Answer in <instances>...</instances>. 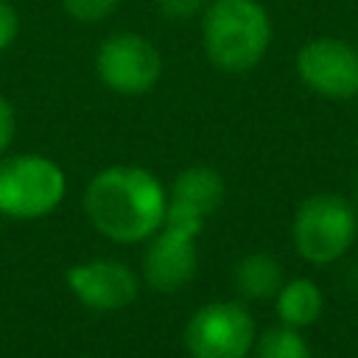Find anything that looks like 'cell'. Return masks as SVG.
Instances as JSON below:
<instances>
[{
    "label": "cell",
    "instance_id": "1",
    "mask_svg": "<svg viewBox=\"0 0 358 358\" xmlns=\"http://www.w3.org/2000/svg\"><path fill=\"white\" fill-rule=\"evenodd\" d=\"M168 196L159 179L137 165H112L95 173L84 190L90 224L109 241H148L165 221Z\"/></svg>",
    "mask_w": 358,
    "mask_h": 358
},
{
    "label": "cell",
    "instance_id": "2",
    "mask_svg": "<svg viewBox=\"0 0 358 358\" xmlns=\"http://www.w3.org/2000/svg\"><path fill=\"white\" fill-rule=\"evenodd\" d=\"M271 17L260 0H210L201 11V48L224 73H249L271 48Z\"/></svg>",
    "mask_w": 358,
    "mask_h": 358
},
{
    "label": "cell",
    "instance_id": "3",
    "mask_svg": "<svg viewBox=\"0 0 358 358\" xmlns=\"http://www.w3.org/2000/svg\"><path fill=\"white\" fill-rule=\"evenodd\" d=\"M67 190L64 171L42 154H17L0 162V213L8 218H42Z\"/></svg>",
    "mask_w": 358,
    "mask_h": 358
},
{
    "label": "cell",
    "instance_id": "4",
    "mask_svg": "<svg viewBox=\"0 0 358 358\" xmlns=\"http://www.w3.org/2000/svg\"><path fill=\"white\" fill-rule=\"evenodd\" d=\"M204 229V218L168 204L162 227L151 235V246L145 252V280L154 291L173 294L182 285H187L196 274L199 252H196V238Z\"/></svg>",
    "mask_w": 358,
    "mask_h": 358
},
{
    "label": "cell",
    "instance_id": "5",
    "mask_svg": "<svg viewBox=\"0 0 358 358\" xmlns=\"http://www.w3.org/2000/svg\"><path fill=\"white\" fill-rule=\"evenodd\" d=\"M355 238V210L333 193L305 199L294 215V246L310 263L338 260Z\"/></svg>",
    "mask_w": 358,
    "mask_h": 358
},
{
    "label": "cell",
    "instance_id": "6",
    "mask_svg": "<svg viewBox=\"0 0 358 358\" xmlns=\"http://www.w3.org/2000/svg\"><path fill=\"white\" fill-rule=\"evenodd\" d=\"M95 70L103 87L117 95H143L162 76V56L154 42L134 31L112 34L95 53Z\"/></svg>",
    "mask_w": 358,
    "mask_h": 358
},
{
    "label": "cell",
    "instance_id": "7",
    "mask_svg": "<svg viewBox=\"0 0 358 358\" xmlns=\"http://www.w3.org/2000/svg\"><path fill=\"white\" fill-rule=\"evenodd\" d=\"M255 344V322L241 302H210L185 327L190 358H246Z\"/></svg>",
    "mask_w": 358,
    "mask_h": 358
},
{
    "label": "cell",
    "instance_id": "8",
    "mask_svg": "<svg viewBox=\"0 0 358 358\" xmlns=\"http://www.w3.org/2000/svg\"><path fill=\"white\" fill-rule=\"evenodd\" d=\"M296 76L322 98L350 101L358 95V48L336 36H316L296 50Z\"/></svg>",
    "mask_w": 358,
    "mask_h": 358
},
{
    "label": "cell",
    "instance_id": "9",
    "mask_svg": "<svg viewBox=\"0 0 358 358\" xmlns=\"http://www.w3.org/2000/svg\"><path fill=\"white\" fill-rule=\"evenodd\" d=\"M64 280L70 291L92 310H120L137 299V277L120 260L98 257L76 263L67 268Z\"/></svg>",
    "mask_w": 358,
    "mask_h": 358
},
{
    "label": "cell",
    "instance_id": "10",
    "mask_svg": "<svg viewBox=\"0 0 358 358\" xmlns=\"http://www.w3.org/2000/svg\"><path fill=\"white\" fill-rule=\"evenodd\" d=\"M224 201V179L218 171L207 168V165H193L187 171H182L173 179L168 204L190 210L201 218H207L213 210H218V204Z\"/></svg>",
    "mask_w": 358,
    "mask_h": 358
},
{
    "label": "cell",
    "instance_id": "11",
    "mask_svg": "<svg viewBox=\"0 0 358 358\" xmlns=\"http://www.w3.org/2000/svg\"><path fill=\"white\" fill-rule=\"evenodd\" d=\"M235 288L246 299H268L282 288V266L263 252L246 255L235 263Z\"/></svg>",
    "mask_w": 358,
    "mask_h": 358
},
{
    "label": "cell",
    "instance_id": "12",
    "mask_svg": "<svg viewBox=\"0 0 358 358\" xmlns=\"http://www.w3.org/2000/svg\"><path fill=\"white\" fill-rule=\"evenodd\" d=\"M324 308L322 291L313 280L296 277L291 282H282V288L277 291V313L288 327H308L319 319Z\"/></svg>",
    "mask_w": 358,
    "mask_h": 358
},
{
    "label": "cell",
    "instance_id": "13",
    "mask_svg": "<svg viewBox=\"0 0 358 358\" xmlns=\"http://www.w3.org/2000/svg\"><path fill=\"white\" fill-rule=\"evenodd\" d=\"M257 358H310V347L296 327H271L260 336Z\"/></svg>",
    "mask_w": 358,
    "mask_h": 358
},
{
    "label": "cell",
    "instance_id": "14",
    "mask_svg": "<svg viewBox=\"0 0 358 358\" xmlns=\"http://www.w3.org/2000/svg\"><path fill=\"white\" fill-rule=\"evenodd\" d=\"M67 17L78 22H103L120 6V0H59Z\"/></svg>",
    "mask_w": 358,
    "mask_h": 358
},
{
    "label": "cell",
    "instance_id": "15",
    "mask_svg": "<svg viewBox=\"0 0 358 358\" xmlns=\"http://www.w3.org/2000/svg\"><path fill=\"white\" fill-rule=\"evenodd\" d=\"M210 0H157V8L168 20H193L201 17Z\"/></svg>",
    "mask_w": 358,
    "mask_h": 358
},
{
    "label": "cell",
    "instance_id": "16",
    "mask_svg": "<svg viewBox=\"0 0 358 358\" xmlns=\"http://www.w3.org/2000/svg\"><path fill=\"white\" fill-rule=\"evenodd\" d=\"M20 34V14L8 0H0V53L14 45Z\"/></svg>",
    "mask_w": 358,
    "mask_h": 358
},
{
    "label": "cell",
    "instance_id": "17",
    "mask_svg": "<svg viewBox=\"0 0 358 358\" xmlns=\"http://www.w3.org/2000/svg\"><path fill=\"white\" fill-rule=\"evenodd\" d=\"M14 131H17V115H14V106L8 103L6 95H0V154L11 145Z\"/></svg>",
    "mask_w": 358,
    "mask_h": 358
},
{
    "label": "cell",
    "instance_id": "18",
    "mask_svg": "<svg viewBox=\"0 0 358 358\" xmlns=\"http://www.w3.org/2000/svg\"><path fill=\"white\" fill-rule=\"evenodd\" d=\"M355 190H358V185H355Z\"/></svg>",
    "mask_w": 358,
    "mask_h": 358
}]
</instances>
